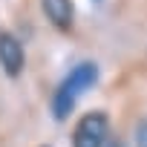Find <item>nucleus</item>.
Masks as SVG:
<instances>
[{"mask_svg":"<svg viewBox=\"0 0 147 147\" xmlns=\"http://www.w3.org/2000/svg\"><path fill=\"white\" fill-rule=\"evenodd\" d=\"M95 81H98V63L95 61H84V63H78L72 69L58 84V90L52 95V115H55V121H63L72 110H75V101L90 87H95Z\"/></svg>","mask_w":147,"mask_h":147,"instance_id":"1","label":"nucleus"},{"mask_svg":"<svg viewBox=\"0 0 147 147\" xmlns=\"http://www.w3.org/2000/svg\"><path fill=\"white\" fill-rule=\"evenodd\" d=\"M110 138V118L104 110L87 113L72 130V147H107Z\"/></svg>","mask_w":147,"mask_h":147,"instance_id":"2","label":"nucleus"},{"mask_svg":"<svg viewBox=\"0 0 147 147\" xmlns=\"http://www.w3.org/2000/svg\"><path fill=\"white\" fill-rule=\"evenodd\" d=\"M0 66L9 78H18L23 66H26V55H23V43L12 35V32H0Z\"/></svg>","mask_w":147,"mask_h":147,"instance_id":"3","label":"nucleus"},{"mask_svg":"<svg viewBox=\"0 0 147 147\" xmlns=\"http://www.w3.org/2000/svg\"><path fill=\"white\" fill-rule=\"evenodd\" d=\"M40 9L55 29L61 32L72 29V20H75V3L72 0H40Z\"/></svg>","mask_w":147,"mask_h":147,"instance_id":"4","label":"nucleus"},{"mask_svg":"<svg viewBox=\"0 0 147 147\" xmlns=\"http://www.w3.org/2000/svg\"><path fill=\"white\" fill-rule=\"evenodd\" d=\"M136 147H147V118L138 121V127H136Z\"/></svg>","mask_w":147,"mask_h":147,"instance_id":"5","label":"nucleus"},{"mask_svg":"<svg viewBox=\"0 0 147 147\" xmlns=\"http://www.w3.org/2000/svg\"><path fill=\"white\" fill-rule=\"evenodd\" d=\"M110 147H121V144H110Z\"/></svg>","mask_w":147,"mask_h":147,"instance_id":"6","label":"nucleus"}]
</instances>
